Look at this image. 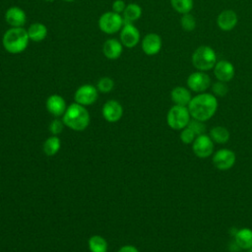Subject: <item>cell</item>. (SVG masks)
Segmentation results:
<instances>
[{
    "label": "cell",
    "mask_w": 252,
    "mask_h": 252,
    "mask_svg": "<svg viewBox=\"0 0 252 252\" xmlns=\"http://www.w3.org/2000/svg\"><path fill=\"white\" fill-rule=\"evenodd\" d=\"M218 105V98L213 94L205 92L192 96L187 107L193 119L206 122L216 114Z\"/></svg>",
    "instance_id": "6da1fadb"
},
{
    "label": "cell",
    "mask_w": 252,
    "mask_h": 252,
    "mask_svg": "<svg viewBox=\"0 0 252 252\" xmlns=\"http://www.w3.org/2000/svg\"><path fill=\"white\" fill-rule=\"evenodd\" d=\"M30 38L24 28H10L2 37L4 49L11 54H19L25 51L29 45Z\"/></svg>",
    "instance_id": "7a4b0ae2"
},
{
    "label": "cell",
    "mask_w": 252,
    "mask_h": 252,
    "mask_svg": "<svg viewBox=\"0 0 252 252\" xmlns=\"http://www.w3.org/2000/svg\"><path fill=\"white\" fill-rule=\"evenodd\" d=\"M62 121L64 125L74 131H83L90 124V114L84 105L74 102L67 107Z\"/></svg>",
    "instance_id": "3957f363"
},
{
    "label": "cell",
    "mask_w": 252,
    "mask_h": 252,
    "mask_svg": "<svg viewBox=\"0 0 252 252\" xmlns=\"http://www.w3.org/2000/svg\"><path fill=\"white\" fill-rule=\"evenodd\" d=\"M191 61L198 71H210L217 63V54L211 46L201 45L192 53Z\"/></svg>",
    "instance_id": "277c9868"
},
{
    "label": "cell",
    "mask_w": 252,
    "mask_h": 252,
    "mask_svg": "<svg viewBox=\"0 0 252 252\" xmlns=\"http://www.w3.org/2000/svg\"><path fill=\"white\" fill-rule=\"evenodd\" d=\"M192 119L187 106L173 104L166 114V123L173 130H182Z\"/></svg>",
    "instance_id": "5b68a950"
},
{
    "label": "cell",
    "mask_w": 252,
    "mask_h": 252,
    "mask_svg": "<svg viewBox=\"0 0 252 252\" xmlns=\"http://www.w3.org/2000/svg\"><path fill=\"white\" fill-rule=\"evenodd\" d=\"M123 25L124 20L122 15L113 11H108L101 14L98 19V28L106 34H113L120 32Z\"/></svg>",
    "instance_id": "8992f818"
},
{
    "label": "cell",
    "mask_w": 252,
    "mask_h": 252,
    "mask_svg": "<svg viewBox=\"0 0 252 252\" xmlns=\"http://www.w3.org/2000/svg\"><path fill=\"white\" fill-rule=\"evenodd\" d=\"M236 161L235 153L227 148H222L218 150L213 154L212 162L214 166L221 171L230 169Z\"/></svg>",
    "instance_id": "52a82bcc"
},
{
    "label": "cell",
    "mask_w": 252,
    "mask_h": 252,
    "mask_svg": "<svg viewBox=\"0 0 252 252\" xmlns=\"http://www.w3.org/2000/svg\"><path fill=\"white\" fill-rule=\"evenodd\" d=\"M215 150V143L209 134H202L196 137L192 143L193 154L200 158H207L213 156Z\"/></svg>",
    "instance_id": "ba28073f"
},
{
    "label": "cell",
    "mask_w": 252,
    "mask_h": 252,
    "mask_svg": "<svg viewBox=\"0 0 252 252\" xmlns=\"http://www.w3.org/2000/svg\"><path fill=\"white\" fill-rule=\"evenodd\" d=\"M187 88L194 93H205L212 85L210 76L203 71H196L191 73L186 81Z\"/></svg>",
    "instance_id": "9c48e42d"
},
{
    "label": "cell",
    "mask_w": 252,
    "mask_h": 252,
    "mask_svg": "<svg viewBox=\"0 0 252 252\" xmlns=\"http://www.w3.org/2000/svg\"><path fill=\"white\" fill-rule=\"evenodd\" d=\"M98 96V90L96 87L90 85V84H85L80 86L74 94V99L75 102L87 106L94 103L97 99Z\"/></svg>",
    "instance_id": "30bf717a"
},
{
    "label": "cell",
    "mask_w": 252,
    "mask_h": 252,
    "mask_svg": "<svg viewBox=\"0 0 252 252\" xmlns=\"http://www.w3.org/2000/svg\"><path fill=\"white\" fill-rule=\"evenodd\" d=\"M119 37L124 47L133 48L140 41V32L133 23H124L120 31Z\"/></svg>",
    "instance_id": "8fae6325"
},
{
    "label": "cell",
    "mask_w": 252,
    "mask_h": 252,
    "mask_svg": "<svg viewBox=\"0 0 252 252\" xmlns=\"http://www.w3.org/2000/svg\"><path fill=\"white\" fill-rule=\"evenodd\" d=\"M214 75L218 81L228 83L230 82L234 75H235V69L231 62L227 60H220L217 61L216 65L213 68Z\"/></svg>",
    "instance_id": "7c38bea8"
},
{
    "label": "cell",
    "mask_w": 252,
    "mask_h": 252,
    "mask_svg": "<svg viewBox=\"0 0 252 252\" xmlns=\"http://www.w3.org/2000/svg\"><path fill=\"white\" fill-rule=\"evenodd\" d=\"M142 50L146 55L153 56L158 54L162 46L161 37L155 32H150L146 34L142 39Z\"/></svg>",
    "instance_id": "4fadbf2b"
},
{
    "label": "cell",
    "mask_w": 252,
    "mask_h": 252,
    "mask_svg": "<svg viewBox=\"0 0 252 252\" xmlns=\"http://www.w3.org/2000/svg\"><path fill=\"white\" fill-rule=\"evenodd\" d=\"M101 112H102L103 118L107 122L113 123V122H117L121 119V117L123 115V107L119 101L110 99V100H107L103 104Z\"/></svg>",
    "instance_id": "5bb4252c"
},
{
    "label": "cell",
    "mask_w": 252,
    "mask_h": 252,
    "mask_svg": "<svg viewBox=\"0 0 252 252\" xmlns=\"http://www.w3.org/2000/svg\"><path fill=\"white\" fill-rule=\"evenodd\" d=\"M5 21L11 28H24L27 23L26 12L18 7H9L5 12Z\"/></svg>",
    "instance_id": "9a60e30c"
},
{
    "label": "cell",
    "mask_w": 252,
    "mask_h": 252,
    "mask_svg": "<svg viewBox=\"0 0 252 252\" xmlns=\"http://www.w3.org/2000/svg\"><path fill=\"white\" fill-rule=\"evenodd\" d=\"M237 22L238 18L236 13L230 9L221 11L217 18V25L219 29H220L223 32L232 31L236 27Z\"/></svg>",
    "instance_id": "2e32d148"
},
{
    "label": "cell",
    "mask_w": 252,
    "mask_h": 252,
    "mask_svg": "<svg viewBox=\"0 0 252 252\" xmlns=\"http://www.w3.org/2000/svg\"><path fill=\"white\" fill-rule=\"evenodd\" d=\"M45 105H46L47 111L55 117L63 116V114L65 113V111L68 107L65 99L59 94L49 95L46 99Z\"/></svg>",
    "instance_id": "e0dca14e"
},
{
    "label": "cell",
    "mask_w": 252,
    "mask_h": 252,
    "mask_svg": "<svg viewBox=\"0 0 252 252\" xmlns=\"http://www.w3.org/2000/svg\"><path fill=\"white\" fill-rule=\"evenodd\" d=\"M123 52V45L120 40L115 38H109L104 41L102 45L103 55L110 60H115L121 56Z\"/></svg>",
    "instance_id": "ac0fdd59"
},
{
    "label": "cell",
    "mask_w": 252,
    "mask_h": 252,
    "mask_svg": "<svg viewBox=\"0 0 252 252\" xmlns=\"http://www.w3.org/2000/svg\"><path fill=\"white\" fill-rule=\"evenodd\" d=\"M170 98L176 105L188 106L190 100L192 99L191 91L188 88L177 86L171 90Z\"/></svg>",
    "instance_id": "d6986e66"
},
{
    "label": "cell",
    "mask_w": 252,
    "mask_h": 252,
    "mask_svg": "<svg viewBox=\"0 0 252 252\" xmlns=\"http://www.w3.org/2000/svg\"><path fill=\"white\" fill-rule=\"evenodd\" d=\"M234 242L238 248L249 250L252 247V229L249 227L237 229L234 233Z\"/></svg>",
    "instance_id": "ffe728a7"
},
{
    "label": "cell",
    "mask_w": 252,
    "mask_h": 252,
    "mask_svg": "<svg viewBox=\"0 0 252 252\" xmlns=\"http://www.w3.org/2000/svg\"><path fill=\"white\" fill-rule=\"evenodd\" d=\"M28 35L30 40L34 42H40L43 39H45L47 35V28L45 25L41 23H32L29 26L28 30Z\"/></svg>",
    "instance_id": "44dd1931"
},
{
    "label": "cell",
    "mask_w": 252,
    "mask_h": 252,
    "mask_svg": "<svg viewBox=\"0 0 252 252\" xmlns=\"http://www.w3.org/2000/svg\"><path fill=\"white\" fill-rule=\"evenodd\" d=\"M209 136L211 137L214 143L220 144V145L227 143L230 138L229 131L223 126H215L211 128L209 132Z\"/></svg>",
    "instance_id": "7402d4cb"
},
{
    "label": "cell",
    "mask_w": 252,
    "mask_h": 252,
    "mask_svg": "<svg viewBox=\"0 0 252 252\" xmlns=\"http://www.w3.org/2000/svg\"><path fill=\"white\" fill-rule=\"evenodd\" d=\"M141 16H142V8L140 5L136 3H130L126 5V8L122 13L124 23H134L137 20H139Z\"/></svg>",
    "instance_id": "603a6c76"
},
{
    "label": "cell",
    "mask_w": 252,
    "mask_h": 252,
    "mask_svg": "<svg viewBox=\"0 0 252 252\" xmlns=\"http://www.w3.org/2000/svg\"><path fill=\"white\" fill-rule=\"evenodd\" d=\"M61 147V141L57 136H51L47 138L43 144V152L46 156H55Z\"/></svg>",
    "instance_id": "cb8c5ba5"
},
{
    "label": "cell",
    "mask_w": 252,
    "mask_h": 252,
    "mask_svg": "<svg viewBox=\"0 0 252 252\" xmlns=\"http://www.w3.org/2000/svg\"><path fill=\"white\" fill-rule=\"evenodd\" d=\"M88 246L91 252H106L107 242L100 235H93L88 241Z\"/></svg>",
    "instance_id": "d4e9b609"
},
{
    "label": "cell",
    "mask_w": 252,
    "mask_h": 252,
    "mask_svg": "<svg viewBox=\"0 0 252 252\" xmlns=\"http://www.w3.org/2000/svg\"><path fill=\"white\" fill-rule=\"evenodd\" d=\"M170 5L174 11L183 15L190 13L193 9V0H170Z\"/></svg>",
    "instance_id": "484cf974"
},
{
    "label": "cell",
    "mask_w": 252,
    "mask_h": 252,
    "mask_svg": "<svg viewBox=\"0 0 252 252\" xmlns=\"http://www.w3.org/2000/svg\"><path fill=\"white\" fill-rule=\"evenodd\" d=\"M180 26L185 32H190L196 29L197 23H196L194 16L191 15L190 13H187V14L182 15V17L180 19Z\"/></svg>",
    "instance_id": "4316f807"
},
{
    "label": "cell",
    "mask_w": 252,
    "mask_h": 252,
    "mask_svg": "<svg viewBox=\"0 0 252 252\" xmlns=\"http://www.w3.org/2000/svg\"><path fill=\"white\" fill-rule=\"evenodd\" d=\"M114 88V82L111 78L109 77H102L97 81L96 84V89L98 90V92L106 94L112 91V89Z\"/></svg>",
    "instance_id": "83f0119b"
},
{
    "label": "cell",
    "mask_w": 252,
    "mask_h": 252,
    "mask_svg": "<svg viewBox=\"0 0 252 252\" xmlns=\"http://www.w3.org/2000/svg\"><path fill=\"white\" fill-rule=\"evenodd\" d=\"M211 87H212V94L216 97H223L228 93V87L224 82L217 81L213 85H211Z\"/></svg>",
    "instance_id": "f1b7e54d"
},
{
    "label": "cell",
    "mask_w": 252,
    "mask_h": 252,
    "mask_svg": "<svg viewBox=\"0 0 252 252\" xmlns=\"http://www.w3.org/2000/svg\"><path fill=\"white\" fill-rule=\"evenodd\" d=\"M180 131H181L180 132V140L185 145L192 144L194 142V140L196 139V137H197L195 132L192 129H190L189 127H185Z\"/></svg>",
    "instance_id": "f546056e"
},
{
    "label": "cell",
    "mask_w": 252,
    "mask_h": 252,
    "mask_svg": "<svg viewBox=\"0 0 252 252\" xmlns=\"http://www.w3.org/2000/svg\"><path fill=\"white\" fill-rule=\"evenodd\" d=\"M187 127H189L190 129H192L194 132H195V134L197 135V136H199V135H202V134H206L205 132H206V124H205V122H203V121H200V120H196V119H191L190 120V122L188 123V125H187Z\"/></svg>",
    "instance_id": "4dcf8cb0"
},
{
    "label": "cell",
    "mask_w": 252,
    "mask_h": 252,
    "mask_svg": "<svg viewBox=\"0 0 252 252\" xmlns=\"http://www.w3.org/2000/svg\"><path fill=\"white\" fill-rule=\"evenodd\" d=\"M63 126H64L63 121H61V120L56 118L53 121H51V123L49 124V131L54 136H57L58 134H60L62 132Z\"/></svg>",
    "instance_id": "1f68e13d"
},
{
    "label": "cell",
    "mask_w": 252,
    "mask_h": 252,
    "mask_svg": "<svg viewBox=\"0 0 252 252\" xmlns=\"http://www.w3.org/2000/svg\"><path fill=\"white\" fill-rule=\"evenodd\" d=\"M126 8V4L123 0H115L112 3V11L117 14H122Z\"/></svg>",
    "instance_id": "d6a6232c"
},
{
    "label": "cell",
    "mask_w": 252,
    "mask_h": 252,
    "mask_svg": "<svg viewBox=\"0 0 252 252\" xmlns=\"http://www.w3.org/2000/svg\"><path fill=\"white\" fill-rule=\"evenodd\" d=\"M118 252H139V250L133 246V245H125V246H122Z\"/></svg>",
    "instance_id": "836d02e7"
},
{
    "label": "cell",
    "mask_w": 252,
    "mask_h": 252,
    "mask_svg": "<svg viewBox=\"0 0 252 252\" xmlns=\"http://www.w3.org/2000/svg\"><path fill=\"white\" fill-rule=\"evenodd\" d=\"M43 1H45V2H54L55 0H43Z\"/></svg>",
    "instance_id": "e575fe53"
},
{
    "label": "cell",
    "mask_w": 252,
    "mask_h": 252,
    "mask_svg": "<svg viewBox=\"0 0 252 252\" xmlns=\"http://www.w3.org/2000/svg\"><path fill=\"white\" fill-rule=\"evenodd\" d=\"M65 2H73V1H76V0H63Z\"/></svg>",
    "instance_id": "d590c367"
},
{
    "label": "cell",
    "mask_w": 252,
    "mask_h": 252,
    "mask_svg": "<svg viewBox=\"0 0 252 252\" xmlns=\"http://www.w3.org/2000/svg\"><path fill=\"white\" fill-rule=\"evenodd\" d=\"M247 251H248V252H252V247H251L249 250H247Z\"/></svg>",
    "instance_id": "8d00e7d4"
}]
</instances>
